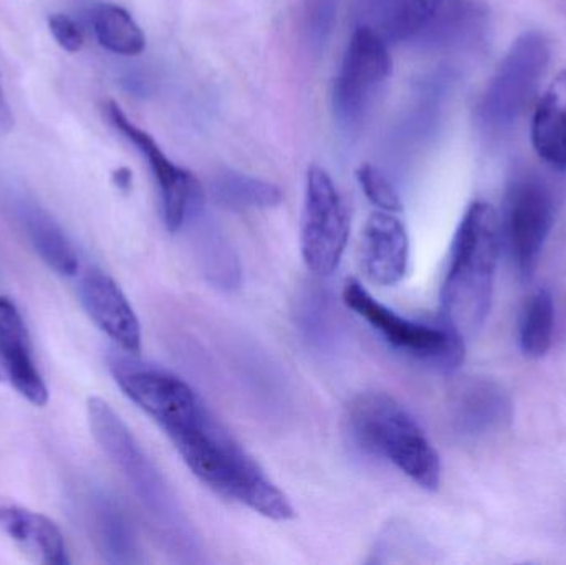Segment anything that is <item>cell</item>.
<instances>
[{
    "label": "cell",
    "mask_w": 566,
    "mask_h": 565,
    "mask_svg": "<svg viewBox=\"0 0 566 565\" xmlns=\"http://www.w3.org/2000/svg\"><path fill=\"white\" fill-rule=\"evenodd\" d=\"M159 428L191 473L219 496L279 523L295 516L289 498L222 427L199 395L172 411Z\"/></svg>",
    "instance_id": "6da1fadb"
},
{
    "label": "cell",
    "mask_w": 566,
    "mask_h": 565,
    "mask_svg": "<svg viewBox=\"0 0 566 565\" xmlns=\"http://www.w3.org/2000/svg\"><path fill=\"white\" fill-rule=\"evenodd\" d=\"M501 252V219L489 202H472L459 222L441 289L442 321L462 337L488 318Z\"/></svg>",
    "instance_id": "7a4b0ae2"
},
{
    "label": "cell",
    "mask_w": 566,
    "mask_h": 565,
    "mask_svg": "<svg viewBox=\"0 0 566 565\" xmlns=\"http://www.w3.org/2000/svg\"><path fill=\"white\" fill-rule=\"evenodd\" d=\"M348 421L363 450L385 458L422 490H438L442 473L438 451L396 398L365 391L349 405Z\"/></svg>",
    "instance_id": "3957f363"
},
{
    "label": "cell",
    "mask_w": 566,
    "mask_h": 565,
    "mask_svg": "<svg viewBox=\"0 0 566 565\" xmlns=\"http://www.w3.org/2000/svg\"><path fill=\"white\" fill-rule=\"evenodd\" d=\"M343 302L349 311L378 332L386 344L438 370H454L464 360V337L446 321L421 324L396 314L376 301L356 279L343 285Z\"/></svg>",
    "instance_id": "277c9868"
},
{
    "label": "cell",
    "mask_w": 566,
    "mask_h": 565,
    "mask_svg": "<svg viewBox=\"0 0 566 565\" xmlns=\"http://www.w3.org/2000/svg\"><path fill=\"white\" fill-rule=\"evenodd\" d=\"M86 417L96 443L128 478L133 490L142 498L153 516L166 526H181L175 498L169 496L165 480L143 453L132 431L123 423L112 405L103 398L90 397L86 401Z\"/></svg>",
    "instance_id": "5b68a950"
},
{
    "label": "cell",
    "mask_w": 566,
    "mask_h": 565,
    "mask_svg": "<svg viewBox=\"0 0 566 565\" xmlns=\"http://www.w3.org/2000/svg\"><path fill=\"white\" fill-rule=\"evenodd\" d=\"M391 72L388 43L371 30L356 27L332 93L333 113L343 132H359Z\"/></svg>",
    "instance_id": "8992f818"
},
{
    "label": "cell",
    "mask_w": 566,
    "mask_h": 565,
    "mask_svg": "<svg viewBox=\"0 0 566 565\" xmlns=\"http://www.w3.org/2000/svg\"><path fill=\"white\" fill-rule=\"evenodd\" d=\"M349 238V216L332 176L312 166L306 172L300 249L306 269L332 275L338 269Z\"/></svg>",
    "instance_id": "52a82bcc"
},
{
    "label": "cell",
    "mask_w": 566,
    "mask_h": 565,
    "mask_svg": "<svg viewBox=\"0 0 566 565\" xmlns=\"http://www.w3.org/2000/svg\"><path fill=\"white\" fill-rule=\"evenodd\" d=\"M551 62V46L538 32H527L512 43L482 96V119L504 126L527 109Z\"/></svg>",
    "instance_id": "ba28073f"
},
{
    "label": "cell",
    "mask_w": 566,
    "mask_h": 565,
    "mask_svg": "<svg viewBox=\"0 0 566 565\" xmlns=\"http://www.w3.org/2000/svg\"><path fill=\"white\" fill-rule=\"evenodd\" d=\"M106 116L109 123L136 146L145 156L146 163L151 168L153 176L158 182L163 199V218L169 232L181 231L186 224L189 212L196 208L201 199V186L192 172L186 171L181 166L175 165L163 151L161 146L155 142L145 129L136 126L123 112L118 103L109 100L106 103Z\"/></svg>",
    "instance_id": "9c48e42d"
},
{
    "label": "cell",
    "mask_w": 566,
    "mask_h": 565,
    "mask_svg": "<svg viewBox=\"0 0 566 565\" xmlns=\"http://www.w3.org/2000/svg\"><path fill=\"white\" fill-rule=\"evenodd\" d=\"M552 226L554 199L547 186L537 178L517 179L509 189L505 234L522 275H531L537 268Z\"/></svg>",
    "instance_id": "30bf717a"
},
{
    "label": "cell",
    "mask_w": 566,
    "mask_h": 565,
    "mask_svg": "<svg viewBox=\"0 0 566 565\" xmlns=\"http://www.w3.org/2000/svg\"><path fill=\"white\" fill-rule=\"evenodd\" d=\"M80 304L93 324L123 352H142V324L128 297L115 279L99 269H90L78 284Z\"/></svg>",
    "instance_id": "8fae6325"
},
{
    "label": "cell",
    "mask_w": 566,
    "mask_h": 565,
    "mask_svg": "<svg viewBox=\"0 0 566 565\" xmlns=\"http://www.w3.org/2000/svg\"><path fill=\"white\" fill-rule=\"evenodd\" d=\"M0 384L35 407L49 404V388L33 360L29 332L17 305L0 295Z\"/></svg>",
    "instance_id": "7c38bea8"
},
{
    "label": "cell",
    "mask_w": 566,
    "mask_h": 565,
    "mask_svg": "<svg viewBox=\"0 0 566 565\" xmlns=\"http://www.w3.org/2000/svg\"><path fill=\"white\" fill-rule=\"evenodd\" d=\"M359 261L366 279L392 287L405 279L409 265V236L392 212L376 211L361 232Z\"/></svg>",
    "instance_id": "4fadbf2b"
},
{
    "label": "cell",
    "mask_w": 566,
    "mask_h": 565,
    "mask_svg": "<svg viewBox=\"0 0 566 565\" xmlns=\"http://www.w3.org/2000/svg\"><path fill=\"white\" fill-rule=\"evenodd\" d=\"M356 27H365L388 45L421 35L444 0H353Z\"/></svg>",
    "instance_id": "5bb4252c"
},
{
    "label": "cell",
    "mask_w": 566,
    "mask_h": 565,
    "mask_svg": "<svg viewBox=\"0 0 566 565\" xmlns=\"http://www.w3.org/2000/svg\"><path fill=\"white\" fill-rule=\"evenodd\" d=\"M0 533L39 564H70L65 540L50 517L0 498Z\"/></svg>",
    "instance_id": "9a60e30c"
},
{
    "label": "cell",
    "mask_w": 566,
    "mask_h": 565,
    "mask_svg": "<svg viewBox=\"0 0 566 565\" xmlns=\"http://www.w3.org/2000/svg\"><path fill=\"white\" fill-rule=\"evenodd\" d=\"M532 145L542 161L558 171H566V70L535 106Z\"/></svg>",
    "instance_id": "2e32d148"
},
{
    "label": "cell",
    "mask_w": 566,
    "mask_h": 565,
    "mask_svg": "<svg viewBox=\"0 0 566 565\" xmlns=\"http://www.w3.org/2000/svg\"><path fill=\"white\" fill-rule=\"evenodd\" d=\"M22 224L33 251L50 271L62 278H73L78 274V254L72 241L46 212L36 208L25 209L22 215Z\"/></svg>",
    "instance_id": "e0dca14e"
},
{
    "label": "cell",
    "mask_w": 566,
    "mask_h": 565,
    "mask_svg": "<svg viewBox=\"0 0 566 565\" xmlns=\"http://www.w3.org/2000/svg\"><path fill=\"white\" fill-rule=\"evenodd\" d=\"M93 30L103 49L123 56L145 52L146 36L132 13L115 3H102L93 12Z\"/></svg>",
    "instance_id": "ac0fdd59"
},
{
    "label": "cell",
    "mask_w": 566,
    "mask_h": 565,
    "mask_svg": "<svg viewBox=\"0 0 566 565\" xmlns=\"http://www.w3.org/2000/svg\"><path fill=\"white\" fill-rule=\"evenodd\" d=\"M214 195L221 205L231 209H269L281 205L279 186L242 172L226 171L216 178Z\"/></svg>",
    "instance_id": "d6986e66"
},
{
    "label": "cell",
    "mask_w": 566,
    "mask_h": 565,
    "mask_svg": "<svg viewBox=\"0 0 566 565\" xmlns=\"http://www.w3.org/2000/svg\"><path fill=\"white\" fill-rule=\"evenodd\" d=\"M555 308L551 292L541 289L525 305L521 322V347L527 358H542L554 338Z\"/></svg>",
    "instance_id": "ffe728a7"
},
{
    "label": "cell",
    "mask_w": 566,
    "mask_h": 565,
    "mask_svg": "<svg viewBox=\"0 0 566 565\" xmlns=\"http://www.w3.org/2000/svg\"><path fill=\"white\" fill-rule=\"evenodd\" d=\"M96 530L103 550L108 554L112 563H133L135 554V540L129 534L128 524L123 520L119 511L113 504H102L96 517Z\"/></svg>",
    "instance_id": "44dd1931"
},
{
    "label": "cell",
    "mask_w": 566,
    "mask_h": 565,
    "mask_svg": "<svg viewBox=\"0 0 566 565\" xmlns=\"http://www.w3.org/2000/svg\"><path fill=\"white\" fill-rule=\"evenodd\" d=\"M355 175L366 198L379 211L392 212V215L402 211V201L398 189L378 166L365 163L356 169Z\"/></svg>",
    "instance_id": "7402d4cb"
},
{
    "label": "cell",
    "mask_w": 566,
    "mask_h": 565,
    "mask_svg": "<svg viewBox=\"0 0 566 565\" xmlns=\"http://www.w3.org/2000/svg\"><path fill=\"white\" fill-rule=\"evenodd\" d=\"M338 13V0H305V23L310 42L322 49L332 35Z\"/></svg>",
    "instance_id": "603a6c76"
},
{
    "label": "cell",
    "mask_w": 566,
    "mask_h": 565,
    "mask_svg": "<svg viewBox=\"0 0 566 565\" xmlns=\"http://www.w3.org/2000/svg\"><path fill=\"white\" fill-rule=\"evenodd\" d=\"M49 29L55 42L65 52L76 53L85 45V33L75 19L66 13H52L49 17Z\"/></svg>",
    "instance_id": "cb8c5ba5"
},
{
    "label": "cell",
    "mask_w": 566,
    "mask_h": 565,
    "mask_svg": "<svg viewBox=\"0 0 566 565\" xmlns=\"http://www.w3.org/2000/svg\"><path fill=\"white\" fill-rule=\"evenodd\" d=\"M12 113L7 105L6 96H3L2 86H0V133H9L12 128Z\"/></svg>",
    "instance_id": "d4e9b609"
},
{
    "label": "cell",
    "mask_w": 566,
    "mask_h": 565,
    "mask_svg": "<svg viewBox=\"0 0 566 565\" xmlns=\"http://www.w3.org/2000/svg\"><path fill=\"white\" fill-rule=\"evenodd\" d=\"M113 182L123 191H128L133 185V172L128 168H118L113 172Z\"/></svg>",
    "instance_id": "484cf974"
}]
</instances>
